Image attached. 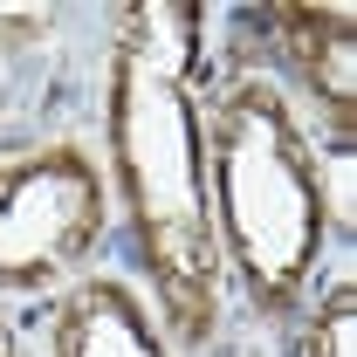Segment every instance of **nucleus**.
<instances>
[{
    "label": "nucleus",
    "instance_id": "1",
    "mask_svg": "<svg viewBox=\"0 0 357 357\" xmlns=\"http://www.w3.org/2000/svg\"><path fill=\"white\" fill-rule=\"evenodd\" d=\"M213 89L206 7L131 0L103 35V185L110 227H124L137 296L151 303L172 357H199L227 323V268L206 213V131L199 103Z\"/></svg>",
    "mask_w": 357,
    "mask_h": 357
},
{
    "label": "nucleus",
    "instance_id": "2",
    "mask_svg": "<svg viewBox=\"0 0 357 357\" xmlns=\"http://www.w3.org/2000/svg\"><path fill=\"white\" fill-rule=\"evenodd\" d=\"M206 131V213L227 289L261 323H296L323 282V255L344 234L330 172L296 96L268 69H234L199 103Z\"/></svg>",
    "mask_w": 357,
    "mask_h": 357
},
{
    "label": "nucleus",
    "instance_id": "3",
    "mask_svg": "<svg viewBox=\"0 0 357 357\" xmlns=\"http://www.w3.org/2000/svg\"><path fill=\"white\" fill-rule=\"evenodd\" d=\"M103 234H110V185L89 144L42 137L0 151V296L55 303L96 268Z\"/></svg>",
    "mask_w": 357,
    "mask_h": 357
},
{
    "label": "nucleus",
    "instance_id": "4",
    "mask_svg": "<svg viewBox=\"0 0 357 357\" xmlns=\"http://www.w3.org/2000/svg\"><path fill=\"white\" fill-rule=\"evenodd\" d=\"M241 21H255L268 35L275 62H282L275 83L282 89L296 83L323 110L337 151H351L357 144V14L351 7H282V0H268V7H248Z\"/></svg>",
    "mask_w": 357,
    "mask_h": 357
},
{
    "label": "nucleus",
    "instance_id": "5",
    "mask_svg": "<svg viewBox=\"0 0 357 357\" xmlns=\"http://www.w3.org/2000/svg\"><path fill=\"white\" fill-rule=\"evenodd\" d=\"M42 357H172L151 303L124 275H83L42 316Z\"/></svg>",
    "mask_w": 357,
    "mask_h": 357
},
{
    "label": "nucleus",
    "instance_id": "6",
    "mask_svg": "<svg viewBox=\"0 0 357 357\" xmlns=\"http://www.w3.org/2000/svg\"><path fill=\"white\" fill-rule=\"evenodd\" d=\"M296 357H357V282L344 268L330 282H316V296L303 303Z\"/></svg>",
    "mask_w": 357,
    "mask_h": 357
}]
</instances>
